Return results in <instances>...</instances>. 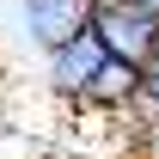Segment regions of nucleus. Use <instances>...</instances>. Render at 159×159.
Returning a JSON list of instances; mask_svg holds the SVG:
<instances>
[{
  "mask_svg": "<svg viewBox=\"0 0 159 159\" xmlns=\"http://www.w3.org/2000/svg\"><path fill=\"white\" fill-rule=\"evenodd\" d=\"M98 67H104V43L92 31H80V37H67L61 49L43 55V86H49V98H61V104L80 110V98H86V86H92Z\"/></svg>",
  "mask_w": 159,
  "mask_h": 159,
  "instance_id": "nucleus-3",
  "label": "nucleus"
},
{
  "mask_svg": "<svg viewBox=\"0 0 159 159\" xmlns=\"http://www.w3.org/2000/svg\"><path fill=\"white\" fill-rule=\"evenodd\" d=\"M147 6H159V0H147Z\"/></svg>",
  "mask_w": 159,
  "mask_h": 159,
  "instance_id": "nucleus-7",
  "label": "nucleus"
},
{
  "mask_svg": "<svg viewBox=\"0 0 159 159\" xmlns=\"http://www.w3.org/2000/svg\"><path fill=\"white\" fill-rule=\"evenodd\" d=\"M141 104V67L135 61H110L104 55V67L92 74V86H86V98H80V116H129Z\"/></svg>",
  "mask_w": 159,
  "mask_h": 159,
  "instance_id": "nucleus-4",
  "label": "nucleus"
},
{
  "mask_svg": "<svg viewBox=\"0 0 159 159\" xmlns=\"http://www.w3.org/2000/svg\"><path fill=\"white\" fill-rule=\"evenodd\" d=\"M86 31L104 43L110 61H135L141 67L159 49V6H147V0H92Z\"/></svg>",
  "mask_w": 159,
  "mask_h": 159,
  "instance_id": "nucleus-1",
  "label": "nucleus"
},
{
  "mask_svg": "<svg viewBox=\"0 0 159 159\" xmlns=\"http://www.w3.org/2000/svg\"><path fill=\"white\" fill-rule=\"evenodd\" d=\"M129 129H122V141H129V153L135 159H159V116H135V110H129Z\"/></svg>",
  "mask_w": 159,
  "mask_h": 159,
  "instance_id": "nucleus-5",
  "label": "nucleus"
},
{
  "mask_svg": "<svg viewBox=\"0 0 159 159\" xmlns=\"http://www.w3.org/2000/svg\"><path fill=\"white\" fill-rule=\"evenodd\" d=\"M135 116H159V49L141 61V104H135Z\"/></svg>",
  "mask_w": 159,
  "mask_h": 159,
  "instance_id": "nucleus-6",
  "label": "nucleus"
},
{
  "mask_svg": "<svg viewBox=\"0 0 159 159\" xmlns=\"http://www.w3.org/2000/svg\"><path fill=\"white\" fill-rule=\"evenodd\" d=\"M86 19H92V0H12V31L37 55H49L67 37H80Z\"/></svg>",
  "mask_w": 159,
  "mask_h": 159,
  "instance_id": "nucleus-2",
  "label": "nucleus"
}]
</instances>
